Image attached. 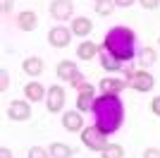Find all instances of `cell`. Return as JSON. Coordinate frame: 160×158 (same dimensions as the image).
<instances>
[{
	"instance_id": "8992f818",
	"label": "cell",
	"mask_w": 160,
	"mask_h": 158,
	"mask_svg": "<svg viewBox=\"0 0 160 158\" xmlns=\"http://www.w3.org/2000/svg\"><path fill=\"white\" fill-rule=\"evenodd\" d=\"M50 14L58 22H67L74 14V3L72 0H53L50 3Z\"/></svg>"
},
{
	"instance_id": "d4e9b609",
	"label": "cell",
	"mask_w": 160,
	"mask_h": 158,
	"mask_svg": "<svg viewBox=\"0 0 160 158\" xmlns=\"http://www.w3.org/2000/svg\"><path fill=\"white\" fill-rule=\"evenodd\" d=\"M7 86H10V72L0 70V91H7Z\"/></svg>"
},
{
	"instance_id": "ac0fdd59",
	"label": "cell",
	"mask_w": 160,
	"mask_h": 158,
	"mask_svg": "<svg viewBox=\"0 0 160 158\" xmlns=\"http://www.w3.org/2000/svg\"><path fill=\"white\" fill-rule=\"evenodd\" d=\"M77 55H79L81 60H93L96 55H98V48H96L91 41H81L79 46H77Z\"/></svg>"
},
{
	"instance_id": "9a60e30c",
	"label": "cell",
	"mask_w": 160,
	"mask_h": 158,
	"mask_svg": "<svg viewBox=\"0 0 160 158\" xmlns=\"http://www.w3.org/2000/svg\"><path fill=\"white\" fill-rule=\"evenodd\" d=\"M100 65L105 67L108 72H117V70H122V67H124V62H120L115 55H110L105 48H100Z\"/></svg>"
},
{
	"instance_id": "5bb4252c",
	"label": "cell",
	"mask_w": 160,
	"mask_h": 158,
	"mask_svg": "<svg viewBox=\"0 0 160 158\" xmlns=\"http://www.w3.org/2000/svg\"><path fill=\"white\" fill-rule=\"evenodd\" d=\"M36 24H38V17H36V12H31V10H27V12H22L19 17H17V26H19L22 31H33Z\"/></svg>"
},
{
	"instance_id": "4dcf8cb0",
	"label": "cell",
	"mask_w": 160,
	"mask_h": 158,
	"mask_svg": "<svg viewBox=\"0 0 160 158\" xmlns=\"http://www.w3.org/2000/svg\"><path fill=\"white\" fill-rule=\"evenodd\" d=\"M0 158H12V151H10L7 146H2V149H0Z\"/></svg>"
},
{
	"instance_id": "4316f807",
	"label": "cell",
	"mask_w": 160,
	"mask_h": 158,
	"mask_svg": "<svg viewBox=\"0 0 160 158\" xmlns=\"http://www.w3.org/2000/svg\"><path fill=\"white\" fill-rule=\"evenodd\" d=\"M143 158H160V149H153V146L146 149V151H143Z\"/></svg>"
},
{
	"instance_id": "6da1fadb",
	"label": "cell",
	"mask_w": 160,
	"mask_h": 158,
	"mask_svg": "<svg viewBox=\"0 0 160 158\" xmlns=\"http://www.w3.org/2000/svg\"><path fill=\"white\" fill-rule=\"evenodd\" d=\"M93 115H96V127L105 134H112L122 127L124 122V103L120 93H100L93 101Z\"/></svg>"
},
{
	"instance_id": "ffe728a7",
	"label": "cell",
	"mask_w": 160,
	"mask_h": 158,
	"mask_svg": "<svg viewBox=\"0 0 160 158\" xmlns=\"http://www.w3.org/2000/svg\"><path fill=\"white\" fill-rule=\"evenodd\" d=\"M158 60V53H155V48H141V53H139V62L143 67H151Z\"/></svg>"
},
{
	"instance_id": "277c9868",
	"label": "cell",
	"mask_w": 160,
	"mask_h": 158,
	"mask_svg": "<svg viewBox=\"0 0 160 158\" xmlns=\"http://www.w3.org/2000/svg\"><path fill=\"white\" fill-rule=\"evenodd\" d=\"M72 29H67V26H53L50 31H48V43L53 48H67L69 46V41H72Z\"/></svg>"
},
{
	"instance_id": "1f68e13d",
	"label": "cell",
	"mask_w": 160,
	"mask_h": 158,
	"mask_svg": "<svg viewBox=\"0 0 160 158\" xmlns=\"http://www.w3.org/2000/svg\"><path fill=\"white\" fill-rule=\"evenodd\" d=\"M158 43H160V36H158Z\"/></svg>"
},
{
	"instance_id": "5b68a950",
	"label": "cell",
	"mask_w": 160,
	"mask_h": 158,
	"mask_svg": "<svg viewBox=\"0 0 160 158\" xmlns=\"http://www.w3.org/2000/svg\"><path fill=\"white\" fill-rule=\"evenodd\" d=\"M129 86H132L134 91H151L155 86V79H153V74L148 72V70H136Z\"/></svg>"
},
{
	"instance_id": "d6986e66",
	"label": "cell",
	"mask_w": 160,
	"mask_h": 158,
	"mask_svg": "<svg viewBox=\"0 0 160 158\" xmlns=\"http://www.w3.org/2000/svg\"><path fill=\"white\" fill-rule=\"evenodd\" d=\"M50 156L53 158H72V149L67 144H62V141H55V144H50Z\"/></svg>"
},
{
	"instance_id": "9c48e42d",
	"label": "cell",
	"mask_w": 160,
	"mask_h": 158,
	"mask_svg": "<svg viewBox=\"0 0 160 158\" xmlns=\"http://www.w3.org/2000/svg\"><path fill=\"white\" fill-rule=\"evenodd\" d=\"M93 101H96V89L91 84L81 86L79 89V96H77V110L79 113H86L93 108Z\"/></svg>"
},
{
	"instance_id": "d6a6232c",
	"label": "cell",
	"mask_w": 160,
	"mask_h": 158,
	"mask_svg": "<svg viewBox=\"0 0 160 158\" xmlns=\"http://www.w3.org/2000/svg\"><path fill=\"white\" fill-rule=\"evenodd\" d=\"M96 3H98V0H96Z\"/></svg>"
},
{
	"instance_id": "7402d4cb",
	"label": "cell",
	"mask_w": 160,
	"mask_h": 158,
	"mask_svg": "<svg viewBox=\"0 0 160 158\" xmlns=\"http://www.w3.org/2000/svg\"><path fill=\"white\" fill-rule=\"evenodd\" d=\"M100 153H103V158H122L124 149H122V144H108Z\"/></svg>"
},
{
	"instance_id": "44dd1931",
	"label": "cell",
	"mask_w": 160,
	"mask_h": 158,
	"mask_svg": "<svg viewBox=\"0 0 160 158\" xmlns=\"http://www.w3.org/2000/svg\"><path fill=\"white\" fill-rule=\"evenodd\" d=\"M115 7H117L115 0H98V3H96V12H98L100 17H110Z\"/></svg>"
},
{
	"instance_id": "83f0119b",
	"label": "cell",
	"mask_w": 160,
	"mask_h": 158,
	"mask_svg": "<svg viewBox=\"0 0 160 158\" xmlns=\"http://www.w3.org/2000/svg\"><path fill=\"white\" fill-rule=\"evenodd\" d=\"M151 110H153L155 115H160V96H155V98L151 101Z\"/></svg>"
},
{
	"instance_id": "e0dca14e",
	"label": "cell",
	"mask_w": 160,
	"mask_h": 158,
	"mask_svg": "<svg viewBox=\"0 0 160 158\" xmlns=\"http://www.w3.org/2000/svg\"><path fill=\"white\" fill-rule=\"evenodd\" d=\"M55 72H58V79H72V74L77 72V62L74 60H60Z\"/></svg>"
},
{
	"instance_id": "4fadbf2b",
	"label": "cell",
	"mask_w": 160,
	"mask_h": 158,
	"mask_svg": "<svg viewBox=\"0 0 160 158\" xmlns=\"http://www.w3.org/2000/svg\"><path fill=\"white\" fill-rule=\"evenodd\" d=\"M24 96H27L29 101H46V89H43V84H38V82H29L27 86H24Z\"/></svg>"
},
{
	"instance_id": "ba28073f",
	"label": "cell",
	"mask_w": 160,
	"mask_h": 158,
	"mask_svg": "<svg viewBox=\"0 0 160 158\" xmlns=\"http://www.w3.org/2000/svg\"><path fill=\"white\" fill-rule=\"evenodd\" d=\"M7 118L14 120V122H22V120L31 118V108H29L27 101H12L7 105Z\"/></svg>"
},
{
	"instance_id": "7c38bea8",
	"label": "cell",
	"mask_w": 160,
	"mask_h": 158,
	"mask_svg": "<svg viewBox=\"0 0 160 158\" xmlns=\"http://www.w3.org/2000/svg\"><path fill=\"white\" fill-rule=\"evenodd\" d=\"M93 31V22L88 17H74L72 19V34L74 36H88Z\"/></svg>"
},
{
	"instance_id": "7a4b0ae2",
	"label": "cell",
	"mask_w": 160,
	"mask_h": 158,
	"mask_svg": "<svg viewBox=\"0 0 160 158\" xmlns=\"http://www.w3.org/2000/svg\"><path fill=\"white\" fill-rule=\"evenodd\" d=\"M110 55L120 60V62H129V60L136 55V36H134L132 29L127 26H112L110 31L105 34V41L103 46Z\"/></svg>"
},
{
	"instance_id": "484cf974",
	"label": "cell",
	"mask_w": 160,
	"mask_h": 158,
	"mask_svg": "<svg viewBox=\"0 0 160 158\" xmlns=\"http://www.w3.org/2000/svg\"><path fill=\"white\" fill-rule=\"evenodd\" d=\"M141 3V7H146V10H158V5H160V0H139Z\"/></svg>"
},
{
	"instance_id": "2e32d148",
	"label": "cell",
	"mask_w": 160,
	"mask_h": 158,
	"mask_svg": "<svg viewBox=\"0 0 160 158\" xmlns=\"http://www.w3.org/2000/svg\"><path fill=\"white\" fill-rule=\"evenodd\" d=\"M22 70H24L29 77H38V74L43 72V60L41 58H27L22 62Z\"/></svg>"
},
{
	"instance_id": "3957f363",
	"label": "cell",
	"mask_w": 160,
	"mask_h": 158,
	"mask_svg": "<svg viewBox=\"0 0 160 158\" xmlns=\"http://www.w3.org/2000/svg\"><path fill=\"white\" fill-rule=\"evenodd\" d=\"M81 141H84V146L86 149H91V151H103L108 146V134L105 132H100L98 127H86V129H81Z\"/></svg>"
},
{
	"instance_id": "603a6c76",
	"label": "cell",
	"mask_w": 160,
	"mask_h": 158,
	"mask_svg": "<svg viewBox=\"0 0 160 158\" xmlns=\"http://www.w3.org/2000/svg\"><path fill=\"white\" fill-rule=\"evenodd\" d=\"M29 158H50V151L41 149V146H31L29 149Z\"/></svg>"
},
{
	"instance_id": "f546056e",
	"label": "cell",
	"mask_w": 160,
	"mask_h": 158,
	"mask_svg": "<svg viewBox=\"0 0 160 158\" xmlns=\"http://www.w3.org/2000/svg\"><path fill=\"white\" fill-rule=\"evenodd\" d=\"M136 0H115V5L117 7H129V5H134Z\"/></svg>"
},
{
	"instance_id": "f1b7e54d",
	"label": "cell",
	"mask_w": 160,
	"mask_h": 158,
	"mask_svg": "<svg viewBox=\"0 0 160 158\" xmlns=\"http://www.w3.org/2000/svg\"><path fill=\"white\" fill-rule=\"evenodd\" d=\"M12 7H14V0H2V12H10V10H12Z\"/></svg>"
},
{
	"instance_id": "52a82bcc",
	"label": "cell",
	"mask_w": 160,
	"mask_h": 158,
	"mask_svg": "<svg viewBox=\"0 0 160 158\" xmlns=\"http://www.w3.org/2000/svg\"><path fill=\"white\" fill-rule=\"evenodd\" d=\"M48 113H60L62 110V105H65V89H62L60 84H55L48 89Z\"/></svg>"
},
{
	"instance_id": "8fae6325",
	"label": "cell",
	"mask_w": 160,
	"mask_h": 158,
	"mask_svg": "<svg viewBox=\"0 0 160 158\" xmlns=\"http://www.w3.org/2000/svg\"><path fill=\"white\" fill-rule=\"evenodd\" d=\"M127 86V82L124 79H115V77H105V79H100V93H120L122 89Z\"/></svg>"
},
{
	"instance_id": "cb8c5ba5",
	"label": "cell",
	"mask_w": 160,
	"mask_h": 158,
	"mask_svg": "<svg viewBox=\"0 0 160 158\" xmlns=\"http://www.w3.org/2000/svg\"><path fill=\"white\" fill-rule=\"evenodd\" d=\"M69 84H72V86H77V89H81V86H86V77H84V74H81L79 70H77V72L72 74V79H69Z\"/></svg>"
},
{
	"instance_id": "30bf717a",
	"label": "cell",
	"mask_w": 160,
	"mask_h": 158,
	"mask_svg": "<svg viewBox=\"0 0 160 158\" xmlns=\"http://www.w3.org/2000/svg\"><path fill=\"white\" fill-rule=\"evenodd\" d=\"M62 127H65L67 132L84 129V118H81V113L79 110H67L65 115H62Z\"/></svg>"
}]
</instances>
